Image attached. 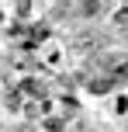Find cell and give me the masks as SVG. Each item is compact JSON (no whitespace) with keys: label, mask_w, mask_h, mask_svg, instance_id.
<instances>
[{"label":"cell","mask_w":128,"mask_h":132,"mask_svg":"<svg viewBox=\"0 0 128 132\" xmlns=\"http://www.w3.org/2000/svg\"><path fill=\"white\" fill-rule=\"evenodd\" d=\"M118 84H121V80H114V77H107V73H101V77H90V80H87V90H90V94H107V90H114Z\"/></svg>","instance_id":"obj_1"},{"label":"cell","mask_w":128,"mask_h":132,"mask_svg":"<svg viewBox=\"0 0 128 132\" xmlns=\"http://www.w3.org/2000/svg\"><path fill=\"white\" fill-rule=\"evenodd\" d=\"M21 90H28L35 101H42V97H45V84H38V80H31V77H28L24 84H21Z\"/></svg>","instance_id":"obj_3"},{"label":"cell","mask_w":128,"mask_h":132,"mask_svg":"<svg viewBox=\"0 0 128 132\" xmlns=\"http://www.w3.org/2000/svg\"><path fill=\"white\" fill-rule=\"evenodd\" d=\"M42 129H48V132H62V129H66V122H62V118H45V122H42Z\"/></svg>","instance_id":"obj_6"},{"label":"cell","mask_w":128,"mask_h":132,"mask_svg":"<svg viewBox=\"0 0 128 132\" xmlns=\"http://www.w3.org/2000/svg\"><path fill=\"white\" fill-rule=\"evenodd\" d=\"M101 11H104V4H80V7H73V14H80V18H97Z\"/></svg>","instance_id":"obj_4"},{"label":"cell","mask_w":128,"mask_h":132,"mask_svg":"<svg viewBox=\"0 0 128 132\" xmlns=\"http://www.w3.org/2000/svg\"><path fill=\"white\" fill-rule=\"evenodd\" d=\"M114 111H118V115L128 111V97H118V101H114Z\"/></svg>","instance_id":"obj_7"},{"label":"cell","mask_w":128,"mask_h":132,"mask_svg":"<svg viewBox=\"0 0 128 132\" xmlns=\"http://www.w3.org/2000/svg\"><path fill=\"white\" fill-rule=\"evenodd\" d=\"M14 132H35V125H17Z\"/></svg>","instance_id":"obj_8"},{"label":"cell","mask_w":128,"mask_h":132,"mask_svg":"<svg viewBox=\"0 0 128 132\" xmlns=\"http://www.w3.org/2000/svg\"><path fill=\"white\" fill-rule=\"evenodd\" d=\"M48 111H52V104H48V101H28V108H24L28 118H42V115H48Z\"/></svg>","instance_id":"obj_2"},{"label":"cell","mask_w":128,"mask_h":132,"mask_svg":"<svg viewBox=\"0 0 128 132\" xmlns=\"http://www.w3.org/2000/svg\"><path fill=\"white\" fill-rule=\"evenodd\" d=\"M62 18H73V7L69 4H55L52 7V21H62Z\"/></svg>","instance_id":"obj_5"}]
</instances>
